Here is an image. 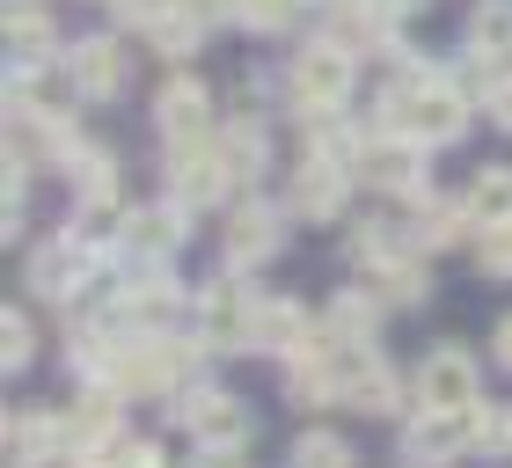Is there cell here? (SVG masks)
Returning <instances> with one entry per match:
<instances>
[{"label": "cell", "mask_w": 512, "mask_h": 468, "mask_svg": "<svg viewBox=\"0 0 512 468\" xmlns=\"http://www.w3.org/2000/svg\"><path fill=\"white\" fill-rule=\"evenodd\" d=\"M176 417H183V432H191L213 461H227V454L249 447V410L235 403V395H220V388H191L176 403Z\"/></svg>", "instance_id": "1"}, {"label": "cell", "mask_w": 512, "mask_h": 468, "mask_svg": "<svg viewBox=\"0 0 512 468\" xmlns=\"http://www.w3.org/2000/svg\"><path fill=\"white\" fill-rule=\"evenodd\" d=\"M256 315H264V300L249 286H235V278H220V286L198 300V344L242 351V344H256Z\"/></svg>", "instance_id": "2"}, {"label": "cell", "mask_w": 512, "mask_h": 468, "mask_svg": "<svg viewBox=\"0 0 512 468\" xmlns=\"http://www.w3.org/2000/svg\"><path fill=\"white\" fill-rule=\"evenodd\" d=\"M293 96H300V110H337L352 96V59H344V44H308V52L293 59Z\"/></svg>", "instance_id": "3"}, {"label": "cell", "mask_w": 512, "mask_h": 468, "mask_svg": "<svg viewBox=\"0 0 512 468\" xmlns=\"http://www.w3.org/2000/svg\"><path fill=\"white\" fill-rule=\"evenodd\" d=\"M469 439H476V410H425V417H410L403 454L425 461V468H447V461H461Z\"/></svg>", "instance_id": "4"}, {"label": "cell", "mask_w": 512, "mask_h": 468, "mask_svg": "<svg viewBox=\"0 0 512 468\" xmlns=\"http://www.w3.org/2000/svg\"><path fill=\"white\" fill-rule=\"evenodd\" d=\"M359 169H366V183H381V191H417V183H425V139H410V132L366 139Z\"/></svg>", "instance_id": "5"}, {"label": "cell", "mask_w": 512, "mask_h": 468, "mask_svg": "<svg viewBox=\"0 0 512 468\" xmlns=\"http://www.w3.org/2000/svg\"><path fill=\"white\" fill-rule=\"evenodd\" d=\"M417 403H425V410H476L469 351H432V359L417 366Z\"/></svg>", "instance_id": "6"}, {"label": "cell", "mask_w": 512, "mask_h": 468, "mask_svg": "<svg viewBox=\"0 0 512 468\" xmlns=\"http://www.w3.org/2000/svg\"><path fill=\"white\" fill-rule=\"evenodd\" d=\"M125 66H132V52H118L110 37H88V44H74V59H66V74H74V88L88 103H110L125 88Z\"/></svg>", "instance_id": "7"}, {"label": "cell", "mask_w": 512, "mask_h": 468, "mask_svg": "<svg viewBox=\"0 0 512 468\" xmlns=\"http://www.w3.org/2000/svg\"><path fill=\"white\" fill-rule=\"evenodd\" d=\"M30 286L52 293V300H66V293L88 286V242H81V234H66V242H44V249L30 256Z\"/></svg>", "instance_id": "8"}, {"label": "cell", "mask_w": 512, "mask_h": 468, "mask_svg": "<svg viewBox=\"0 0 512 468\" xmlns=\"http://www.w3.org/2000/svg\"><path fill=\"white\" fill-rule=\"evenodd\" d=\"M154 117H161V132H169V147H198V139L213 132V103H205L198 81H169Z\"/></svg>", "instance_id": "9"}, {"label": "cell", "mask_w": 512, "mask_h": 468, "mask_svg": "<svg viewBox=\"0 0 512 468\" xmlns=\"http://www.w3.org/2000/svg\"><path fill=\"white\" fill-rule=\"evenodd\" d=\"M169 176H176V198L213 205V198L227 191V176H235V169H227V154H220V147H205V139H198V147H176Z\"/></svg>", "instance_id": "10"}, {"label": "cell", "mask_w": 512, "mask_h": 468, "mask_svg": "<svg viewBox=\"0 0 512 468\" xmlns=\"http://www.w3.org/2000/svg\"><path fill=\"white\" fill-rule=\"evenodd\" d=\"M183 242V220L176 205H147V213H125V256H139V264H161Z\"/></svg>", "instance_id": "11"}, {"label": "cell", "mask_w": 512, "mask_h": 468, "mask_svg": "<svg viewBox=\"0 0 512 468\" xmlns=\"http://www.w3.org/2000/svg\"><path fill=\"white\" fill-rule=\"evenodd\" d=\"M293 205H300L308 220H330L337 205H344V161H330V154L300 161V176H293Z\"/></svg>", "instance_id": "12"}, {"label": "cell", "mask_w": 512, "mask_h": 468, "mask_svg": "<svg viewBox=\"0 0 512 468\" xmlns=\"http://www.w3.org/2000/svg\"><path fill=\"white\" fill-rule=\"evenodd\" d=\"M8 447H15V461H52L59 447H74V432H66V417L30 410V417H15V425H8Z\"/></svg>", "instance_id": "13"}, {"label": "cell", "mask_w": 512, "mask_h": 468, "mask_svg": "<svg viewBox=\"0 0 512 468\" xmlns=\"http://www.w3.org/2000/svg\"><path fill=\"white\" fill-rule=\"evenodd\" d=\"M52 44H59L52 22H44L30 0H8V52H15V66H44V59H52Z\"/></svg>", "instance_id": "14"}, {"label": "cell", "mask_w": 512, "mask_h": 468, "mask_svg": "<svg viewBox=\"0 0 512 468\" xmlns=\"http://www.w3.org/2000/svg\"><path fill=\"white\" fill-rule=\"evenodd\" d=\"M271 249H278V213L271 205H242L235 227H227V256H235V264H264Z\"/></svg>", "instance_id": "15"}, {"label": "cell", "mask_w": 512, "mask_h": 468, "mask_svg": "<svg viewBox=\"0 0 512 468\" xmlns=\"http://www.w3.org/2000/svg\"><path fill=\"white\" fill-rule=\"evenodd\" d=\"M366 286H374L381 300H417V293H425V264H417V256H403V249H388V256H374V264H366Z\"/></svg>", "instance_id": "16"}, {"label": "cell", "mask_w": 512, "mask_h": 468, "mask_svg": "<svg viewBox=\"0 0 512 468\" xmlns=\"http://www.w3.org/2000/svg\"><path fill=\"white\" fill-rule=\"evenodd\" d=\"M256 344L264 351H308V315L293 308V300H264V315H256Z\"/></svg>", "instance_id": "17"}, {"label": "cell", "mask_w": 512, "mask_h": 468, "mask_svg": "<svg viewBox=\"0 0 512 468\" xmlns=\"http://www.w3.org/2000/svg\"><path fill=\"white\" fill-rule=\"evenodd\" d=\"M469 220H476V227L512 220V169H505V161H491V169L469 183Z\"/></svg>", "instance_id": "18"}, {"label": "cell", "mask_w": 512, "mask_h": 468, "mask_svg": "<svg viewBox=\"0 0 512 468\" xmlns=\"http://www.w3.org/2000/svg\"><path fill=\"white\" fill-rule=\"evenodd\" d=\"M469 44H476V52H491V59L512 52V0H483V8L469 15Z\"/></svg>", "instance_id": "19"}, {"label": "cell", "mask_w": 512, "mask_h": 468, "mask_svg": "<svg viewBox=\"0 0 512 468\" xmlns=\"http://www.w3.org/2000/svg\"><path fill=\"white\" fill-rule=\"evenodd\" d=\"M337 344H366L374 337V300L366 293H337V308H330V322H322Z\"/></svg>", "instance_id": "20"}, {"label": "cell", "mask_w": 512, "mask_h": 468, "mask_svg": "<svg viewBox=\"0 0 512 468\" xmlns=\"http://www.w3.org/2000/svg\"><path fill=\"white\" fill-rule=\"evenodd\" d=\"M66 432H74V454H96L103 439H110V395L96 388V395H88V403H81L74 417H66Z\"/></svg>", "instance_id": "21"}, {"label": "cell", "mask_w": 512, "mask_h": 468, "mask_svg": "<svg viewBox=\"0 0 512 468\" xmlns=\"http://www.w3.org/2000/svg\"><path fill=\"white\" fill-rule=\"evenodd\" d=\"M66 176H74L81 198H103L110 191V154L103 147H66Z\"/></svg>", "instance_id": "22"}, {"label": "cell", "mask_w": 512, "mask_h": 468, "mask_svg": "<svg viewBox=\"0 0 512 468\" xmlns=\"http://www.w3.org/2000/svg\"><path fill=\"white\" fill-rule=\"evenodd\" d=\"M220 154H227V169H235V176H256V161H264V132H256V125H227L220 132Z\"/></svg>", "instance_id": "23"}, {"label": "cell", "mask_w": 512, "mask_h": 468, "mask_svg": "<svg viewBox=\"0 0 512 468\" xmlns=\"http://www.w3.org/2000/svg\"><path fill=\"white\" fill-rule=\"evenodd\" d=\"M476 264L491 271V278H512V220L483 227V242H476Z\"/></svg>", "instance_id": "24"}, {"label": "cell", "mask_w": 512, "mask_h": 468, "mask_svg": "<svg viewBox=\"0 0 512 468\" xmlns=\"http://www.w3.org/2000/svg\"><path fill=\"white\" fill-rule=\"evenodd\" d=\"M300 468H344V461H352V454H344V439H330V432H308V439H300V454H293Z\"/></svg>", "instance_id": "25"}, {"label": "cell", "mask_w": 512, "mask_h": 468, "mask_svg": "<svg viewBox=\"0 0 512 468\" xmlns=\"http://www.w3.org/2000/svg\"><path fill=\"white\" fill-rule=\"evenodd\" d=\"M125 220H118V205H110V191L103 198H88V213H81V242H103V234H118Z\"/></svg>", "instance_id": "26"}, {"label": "cell", "mask_w": 512, "mask_h": 468, "mask_svg": "<svg viewBox=\"0 0 512 468\" xmlns=\"http://www.w3.org/2000/svg\"><path fill=\"white\" fill-rule=\"evenodd\" d=\"M417 234H425V249H447L454 234H461V220L447 213V205H432V198H425V220H417Z\"/></svg>", "instance_id": "27"}, {"label": "cell", "mask_w": 512, "mask_h": 468, "mask_svg": "<svg viewBox=\"0 0 512 468\" xmlns=\"http://www.w3.org/2000/svg\"><path fill=\"white\" fill-rule=\"evenodd\" d=\"M0 359H8V366H22V359H30V322H22L15 308L0 315Z\"/></svg>", "instance_id": "28"}, {"label": "cell", "mask_w": 512, "mask_h": 468, "mask_svg": "<svg viewBox=\"0 0 512 468\" xmlns=\"http://www.w3.org/2000/svg\"><path fill=\"white\" fill-rule=\"evenodd\" d=\"M235 15L249 22V30H278V22L293 15V0H235Z\"/></svg>", "instance_id": "29"}, {"label": "cell", "mask_w": 512, "mask_h": 468, "mask_svg": "<svg viewBox=\"0 0 512 468\" xmlns=\"http://www.w3.org/2000/svg\"><path fill=\"white\" fill-rule=\"evenodd\" d=\"M476 439H483L491 454H505V447H512V410H483V417H476Z\"/></svg>", "instance_id": "30"}, {"label": "cell", "mask_w": 512, "mask_h": 468, "mask_svg": "<svg viewBox=\"0 0 512 468\" xmlns=\"http://www.w3.org/2000/svg\"><path fill=\"white\" fill-rule=\"evenodd\" d=\"M410 8H425V0H366V15H374V22H381V30H388V22H395V15H410Z\"/></svg>", "instance_id": "31"}, {"label": "cell", "mask_w": 512, "mask_h": 468, "mask_svg": "<svg viewBox=\"0 0 512 468\" xmlns=\"http://www.w3.org/2000/svg\"><path fill=\"white\" fill-rule=\"evenodd\" d=\"M491 117L512 132V81H498V88H491Z\"/></svg>", "instance_id": "32"}, {"label": "cell", "mask_w": 512, "mask_h": 468, "mask_svg": "<svg viewBox=\"0 0 512 468\" xmlns=\"http://www.w3.org/2000/svg\"><path fill=\"white\" fill-rule=\"evenodd\" d=\"M498 359H505V366H512V315H505V322H498Z\"/></svg>", "instance_id": "33"}]
</instances>
